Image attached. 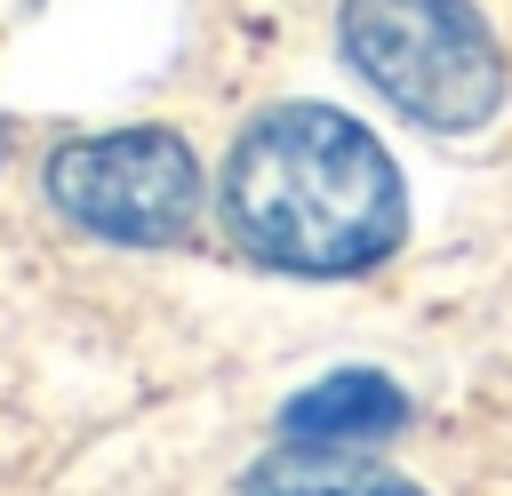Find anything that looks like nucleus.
<instances>
[{
    "label": "nucleus",
    "mask_w": 512,
    "mask_h": 496,
    "mask_svg": "<svg viewBox=\"0 0 512 496\" xmlns=\"http://www.w3.org/2000/svg\"><path fill=\"white\" fill-rule=\"evenodd\" d=\"M224 232L272 272L352 280L408 240V192L352 112L272 104L224 160Z\"/></svg>",
    "instance_id": "1"
},
{
    "label": "nucleus",
    "mask_w": 512,
    "mask_h": 496,
    "mask_svg": "<svg viewBox=\"0 0 512 496\" xmlns=\"http://www.w3.org/2000/svg\"><path fill=\"white\" fill-rule=\"evenodd\" d=\"M336 40L352 72L432 136H472L504 112L512 72L472 0H344Z\"/></svg>",
    "instance_id": "2"
},
{
    "label": "nucleus",
    "mask_w": 512,
    "mask_h": 496,
    "mask_svg": "<svg viewBox=\"0 0 512 496\" xmlns=\"http://www.w3.org/2000/svg\"><path fill=\"white\" fill-rule=\"evenodd\" d=\"M48 200L112 248H184L200 232L208 176L176 128H112L48 152Z\"/></svg>",
    "instance_id": "3"
},
{
    "label": "nucleus",
    "mask_w": 512,
    "mask_h": 496,
    "mask_svg": "<svg viewBox=\"0 0 512 496\" xmlns=\"http://www.w3.org/2000/svg\"><path fill=\"white\" fill-rule=\"evenodd\" d=\"M400 424H408V392L376 368H336L280 408V440H312V448H368L392 440Z\"/></svg>",
    "instance_id": "4"
},
{
    "label": "nucleus",
    "mask_w": 512,
    "mask_h": 496,
    "mask_svg": "<svg viewBox=\"0 0 512 496\" xmlns=\"http://www.w3.org/2000/svg\"><path fill=\"white\" fill-rule=\"evenodd\" d=\"M240 496H424L408 472L360 456V448H312V440H288L272 456H256L240 472Z\"/></svg>",
    "instance_id": "5"
}]
</instances>
